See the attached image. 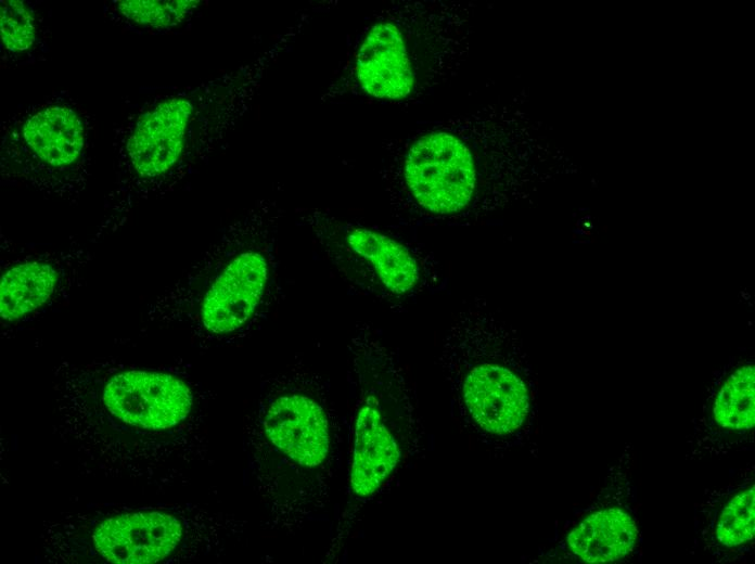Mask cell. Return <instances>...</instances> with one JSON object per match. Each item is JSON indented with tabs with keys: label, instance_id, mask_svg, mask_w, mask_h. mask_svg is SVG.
Segmentation results:
<instances>
[{
	"label": "cell",
	"instance_id": "cell-16",
	"mask_svg": "<svg viewBox=\"0 0 755 564\" xmlns=\"http://www.w3.org/2000/svg\"><path fill=\"white\" fill-rule=\"evenodd\" d=\"M113 13L121 22L143 29L172 28L194 14L201 1L194 0H119L113 2Z\"/></svg>",
	"mask_w": 755,
	"mask_h": 564
},
{
	"label": "cell",
	"instance_id": "cell-15",
	"mask_svg": "<svg viewBox=\"0 0 755 564\" xmlns=\"http://www.w3.org/2000/svg\"><path fill=\"white\" fill-rule=\"evenodd\" d=\"M755 366L747 361L722 379L686 438L688 461L722 459L754 447Z\"/></svg>",
	"mask_w": 755,
	"mask_h": 564
},
{
	"label": "cell",
	"instance_id": "cell-9",
	"mask_svg": "<svg viewBox=\"0 0 755 564\" xmlns=\"http://www.w3.org/2000/svg\"><path fill=\"white\" fill-rule=\"evenodd\" d=\"M244 530L235 516L195 504L121 507L62 516L41 540L53 563L157 564L221 553Z\"/></svg>",
	"mask_w": 755,
	"mask_h": 564
},
{
	"label": "cell",
	"instance_id": "cell-7",
	"mask_svg": "<svg viewBox=\"0 0 755 564\" xmlns=\"http://www.w3.org/2000/svg\"><path fill=\"white\" fill-rule=\"evenodd\" d=\"M347 382L348 475L331 539L336 554L362 509L426 450L414 385L397 350L370 323H357L348 341Z\"/></svg>",
	"mask_w": 755,
	"mask_h": 564
},
{
	"label": "cell",
	"instance_id": "cell-8",
	"mask_svg": "<svg viewBox=\"0 0 755 564\" xmlns=\"http://www.w3.org/2000/svg\"><path fill=\"white\" fill-rule=\"evenodd\" d=\"M436 363L452 415L471 438L494 456L536 448L538 410L525 355L486 299L463 302L444 333Z\"/></svg>",
	"mask_w": 755,
	"mask_h": 564
},
{
	"label": "cell",
	"instance_id": "cell-6",
	"mask_svg": "<svg viewBox=\"0 0 755 564\" xmlns=\"http://www.w3.org/2000/svg\"><path fill=\"white\" fill-rule=\"evenodd\" d=\"M476 4L392 1L349 39L322 101L415 104L458 76L470 56Z\"/></svg>",
	"mask_w": 755,
	"mask_h": 564
},
{
	"label": "cell",
	"instance_id": "cell-14",
	"mask_svg": "<svg viewBox=\"0 0 755 564\" xmlns=\"http://www.w3.org/2000/svg\"><path fill=\"white\" fill-rule=\"evenodd\" d=\"M92 258L84 245L17 255L2 264L0 316L4 323H16L67 298L82 282Z\"/></svg>",
	"mask_w": 755,
	"mask_h": 564
},
{
	"label": "cell",
	"instance_id": "cell-4",
	"mask_svg": "<svg viewBox=\"0 0 755 564\" xmlns=\"http://www.w3.org/2000/svg\"><path fill=\"white\" fill-rule=\"evenodd\" d=\"M340 443L338 415L319 372L299 359L261 381L243 446L270 528L295 534L327 508Z\"/></svg>",
	"mask_w": 755,
	"mask_h": 564
},
{
	"label": "cell",
	"instance_id": "cell-2",
	"mask_svg": "<svg viewBox=\"0 0 755 564\" xmlns=\"http://www.w3.org/2000/svg\"><path fill=\"white\" fill-rule=\"evenodd\" d=\"M522 115L487 103L386 143L380 176L407 226H471L516 195L534 144Z\"/></svg>",
	"mask_w": 755,
	"mask_h": 564
},
{
	"label": "cell",
	"instance_id": "cell-1",
	"mask_svg": "<svg viewBox=\"0 0 755 564\" xmlns=\"http://www.w3.org/2000/svg\"><path fill=\"white\" fill-rule=\"evenodd\" d=\"M53 433L81 471L172 484L207 454L206 394L187 372L115 360H61Z\"/></svg>",
	"mask_w": 755,
	"mask_h": 564
},
{
	"label": "cell",
	"instance_id": "cell-11",
	"mask_svg": "<svg viewBox=\"0 0 755 564\" xmlns=\"http://www.w3.org/2000/svg\"><path fill=\"white\" fill-rule=\"evenodd\" d=\"M299 221L340 278L361 295L402 307L439 281L433 257L394 235L321 208L303 209Z\"/></svg>",
	"mask_w": 755,
	"mask_h": 564
},
{
	"label": "cell",
	"instance_id": "cell-13",
	"mask_svg": "<svg viewBox=\"0 0 755 564\" xmlns=\"http://www.w3.org/2000/svg\"><path fill=\"white\" fill-rule=\"evenodd\" d=\"M755 465L733 471L722 484L706 488L694 505L690 554L712 563H745L755 546Z\"/></svg>",
	"mask_w": 755,
	"mask_h": 564
},
{
	"label": "cell",
	"instance_id": "cell-3",
	"mask_svg": "<svg viewBox=\"0 0 755 564\" xmlns=\"http://www.w3.org/2000/svg\"><path fill=\"white\" fill-rule=\"evenodd\" d=\"M309 20L302 15L247 63L151 99L119 125L114 139L115 180L104 200L95 242L124 226L141 204L175 191L226 143L251 110L269 69Z\"/></svg>",
	"mask_w": 755,
	"mask_h": 564
},
{
	"label": "cell",
	"instance_id": "cell-12",
	"mask_svg": "<svg viewBox=\"0 0 755 564\" xmlns=\"http://www.w3.org/2000/svg\"><path fill=\"white\" fill-rule=\"evenodd\" d=\"M632 467L634 451L627 444L606 471L593 499L565 533L561 547L570 559L606 564L638 554L641 531Z\"/></svg>",
	"mask_w": 755,
	"mask_h": 564
},
{
	"label": "cell",
	"instance_id": "cell-5",
	"mask_svg": "<svg viewBox=\"0 0 755 564\" xmlns=\"http://www.w3.org/2000/svg\"><path fill=\"white\" fill-rule=\"evenodd\" d=\"M276 198L242 210L176 280L146 305L144 318L190 332L202 345L230 343L252 333L280 297Z\"/></svg>",
	"mask_w": 755,
	"mask_h": 564
},
{
	"label": "cell",
	"instance_id": "cell-10",
	"mask_svg": "<svg viewBox=\"0 0 755 564\" xmlns=\"http://www.w3.org/2000/svg\"><path fill=\"white\" fill-rule=\"evenodd\" d=\"M91 134L89 115L64 93L20 108L1 124L2 181L78 203L91 176Z\"/></svg>",
	"mask_w": 755,
	"mask_h": 564
},
{
	"label": "cell",
	"instance_id": "cell-17",
	"mask_svg": "<svg viewBox=\"0 0 755 564\" xmlns=\"http://www.w3.org/2000/svg\"><path fill=\"white\" fill-rule=\"evenodd\" d=\"M0 33L2 53L8 59L29 56L39 39V23L31 7L23 0H1Z\"/></svg>",
	"mask_w": 755,
	"mask_h": 564
}]
</instances>
